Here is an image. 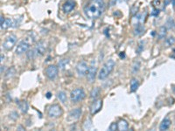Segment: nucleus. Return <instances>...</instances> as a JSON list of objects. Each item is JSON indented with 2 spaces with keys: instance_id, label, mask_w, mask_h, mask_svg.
Listing matches in <instances>:
<instances>
[{
  "instance_id": "1",
  "label": "nucleus",
  "mask_w": 175,
  "mask_h": 131,
  "mask_svg": "<svg viewBox=\"0 0 175 131\" xmlns=\"http://www.w3.org/2000/svg\"><path fill=\"white\" fill-rule=\"evenodd\" d=\"M105 3L103 0H89L84 7V14L89 19H97L103 13Z\"/></svg>"
},
{
  "instance_id": "2",
  "label": "nucleus",
  "mask_w": 175,
  "mask_h": 131,
  "mask_svg": "<svg viewBox=\"0 0 175 131\" xmlns=\"http://www.w3.org/2000/svg\"><path fill=\"white\" fill-rule=\"evenodd\" d=\"M115 65H116V63H115V61L113 59L107 60L103 64L102 67L101 68L100 72L98 74V79H101V80H102V79H105L107 78L110 74V73L113 71V69L115 67Z\"/></svg>"
},
{
  "instance_id": "3",
  "label": "nucleus",
  "mask_w": 175,
  "mask_h": 131,
  "mask_svg": "<svg viewBox=\"0 0 175 131\" xmlns=\"http://www.w3.org/2000/svg\"><path fill=\"white\" fill-rule=\"evenodd\" d=\"M86 97V94L81 87L75 88L70 94V100L73 103H77Z\"/></svg>"
},
{
  "instance_id": "4",
  "label": "nucleus",
  "mask_w": 175,
  "mask_h": 131,
  "mask_svg": "<svg viewBox=\"0 0 175 131\" xmlns=\"http://www.w3.org/2000/svg\"><path fill=\"white\" fill-rule=\"evenodd\" d=\"M63 114L62 107L58 104L52 105L48 109V116L51 118H58Z\"/></svg>"
},
{
  "instance_id": "5",
  "label": "nucleus",
  "mask_w": 175,
  "mask_h": 131,
  "mask_svg": "<svg viewBox=\"0 0 175 131\" xmlns=\"http://www.w3.org/2000/svg\"><path fill=\"white\" fill-rule=\"evenodd\" d=\"M97 74V66L95 60H93L91 62V65L89 68V72L87 74V79L90 83H93L96 79V76Z\"/></svg>"
},
{
  "instance_id": "6",
  "label": "nucleus",
  "mask_w": 175,
  "mask_h": 131,
  "mask_svg": "<svg viewBox=\"0 0 175 131\" xmlns=\"http://www.w3.org/2000/svg\"><path fill=\"white\" fill-rule=\"evenodd\" d=\"M16 42H17V37L15 35L12 34V35H9L7 38H5V39H4V41L2 46H3V47L5 50L9 51L15 46Z\"/></svg>"
},
{
  "instance_id": "7",
  "label": "nucleus",
  "mask_w": 175,
  "mask_h": 131,
  "mask_svg": "<svg viewBox=\"0 0 175 131\" xmlns=\"http://www.w3.org/2000/svg\"><path fill=\"white\" fill-rule=\"evenodd\" d=\"M75 68H76V72H77L78 75L81 77H83L88 74L89 67L88 66V64L85 61H81L76 65Z\"/></svg>"
},
{
  "instance_id": "8",
  "label": "nucleus",
  "mask_w": 175,
  "mask_h": 131,
  "mask_svg": "<svg viewBox=\"0 0 175 131\" xmlns=\"http://www.w3.org/2000/svg\"><path fill=\"white\" fill-rule=\"evenodd\" d=\"M30 43L27 39H25V40H22L21 42H19V44L18 45V47H16V54L18 55H21L25 52H27V51L29 50L30 48Z\"/></svg>"
},
{
  "instance_id": "9",
  "label": "nucleus",
  "mask_w": 175,
  "mask_h": 131,
  "mask_svg": "<svg viewBox=\"0 0 175 131\" xmlns=\"http://www.w3.org/2000/svg\"><path fill=\"white\" fill-rule=\"evenodd\" d=\"M45 73H46V76L49 79L53 80L58 75V67L54 65H51V66L47 67Z\"/></svg>"
},
{
  "instance_id": "10",
  "label": "nucleus",
  "mask_w": 175,
  "mask_h": 131,
  "mask_svg": "<svg viewBox=\"0 0 175 131\" xmlns=\"http://www.w3.org/2000/svg\"><path fill=\"white\" fill-rule=\"evenodd\" d=\"M47 43L45 41H40L34 47V52L36 53V56H43L47 50Z\"/></svg>"
},
{
  "instance_id": "11",
  "label": "nucleus",
  "mask_w": 175,
  "mask_h": 131,
  "mask_svg": "<svg viewBox=\"0 0 175 131\" xmlns=\"http://www.w3.org/2000/svg\"><path fill=\"white\" fill-rule=\"evenodd\" d=\"M75 7V2L74 0H67L62 5V10L65 13L71 12Z\"/></svg>"
},
{
  "instance_id": "12",
  "label": "nucleus",
  "mask_w": 175,
  "mask_h": 131,
  "mask_svg": "<svg viewBox=\"0 0 175 131\" xmlns=\"http://www.w3.org/2000/svg\"><path fill=\"white\" fill-rule=\"evenodd\" d=\"M102 100H95L90 107L91 115H95V114L98 113L102 109Z\"/></svg>"
},
{
  "instance_id": "13",
  "label": "nucleus",
  "mask_w": 175,
  "mask_h": 131,
  "mask_svg": "<svg viewBox=\"0 0 175 131\" xmlns=\"http://www.w3.org/2000/svg\"><path fill=\"white\" fill-rule=\"evenodd\" d=\"M81 115V108H75L73 109L70 113H69V119L70 120H73V121H75V120H78L80 118Z\"/></svg>"
},
{
  "instance_id": "14",
  "label": "nucleus",
  "mask_w": 175,
  "mask_h": 131,
  "mask_svg": "<svg viewBox=\"0 0 175 131\" xmlns=\"http://www.w3.org/2000/svg\"><path fill=\"white\" fill-rule=\"evenodd\" d=\"M171 123H172V122H171V120H170L169 118H165V119L162 121V122L160 123L159 130H167L170 128Z\"/></svg>"
},
{
  "instance_id": "15",
  "label": "nucleus",
  "mask_w": 175,
  "mask_h": 131,
  "mask_svg": "<svg viewBox=\"0 0 175 131\" xmlns=\"http://www.w3.org/2000/svg\"><path fill=\"white\" fill-rule=\"evenodd\" d=\"M166 31H167V29H166V27L165 26L159 27V29H158V32H157V37H158V39H165V37L166 36Z\"/></svg>"
},
{
  "instance_id": "16",
  "label": "nucleus",
  "mask_w": 175,
  "mask_h": 131,
  "mask_svg": "<svg viewBox=\"0 0 175 131\" xmlns=\"http://www.w3.org/2000/svg\"><path fill=\"white\" fill-rule=\"evenodd\" d=\"M130 91L131 92H135L138 86H139V83H138V80L136 78H132L130 82Z\"/></svg>"
},
{
  "instance_id": "17",
  "label": "nucleus",
  "mask_w": 175,
  "mask_h": 131,
  "mask_svg": "<svg viewBox=\"0 0 175 131\" xmlns=\"http://www.w3.org/2000/svg\"><path fill=\"white\" fill-rule=\"evenodd\" d=\"M145 31V27L143 26V25H138L136 26V28L134 30V34L136 36H140L144 33Z\"/></svg>"
},
{
  "instance_id": "18",
  "label": "nucleus",
  "mask_w": 175,
  "mask_h": 131,
  "mask_svg": "<svg viewBox=\"0 0 175 131\" xmlns=\"http://www.w3.org/2000/svg\"><path fill=\"white\" fill-rule=\"evenodd\" d=\"M118 130H128V129H129V125H128V123H127V122L125 121V120H121L118 123Z\"/></svg>"
},
{
  "instance_id": "19",
  "label": "nucleus",
  "mask_w": 175,
  "mask_h": 131,
  "mask_svg": "<svg viewBox=\"0 0 175 131\" xmlns=\"http://www.w3.org/2000/svg\"><path fill=\"white\" fill-rule=\"evenodd\" d=\"M57 97H58V99L60 101V102H61V103L66 104V102H67V95H66L65 92H63V91H60V92L57 94Z\"/></svg>"
},
{
  "instance_id": "20",
  "label": "nucleus",
  "mask_w": 175,
  "mask_h": 131,
  "mask_svg": "<svg viewBox=\"0 0 175 131\" xmlns=\"http://www.w3.org/2000/svg\"><path fill=\"white\" fill-rule=\"evenodd\" d=\"M12 24H13V21H12V19H4L3 25L1 26V29L2 30H5V29L11 27V26H12Z\"/></svg>"
},
{
  "instance_id": "21",
  "label": "nucleus",
  "mask_w": 175,
  "mask_h": 131,
  "mask_svg": "<svg viewBox=\"0 0 175 131\" xmlns=\"http://www.w3.org/2000/svg\"><path fill=\"white\" fill-rule=\"evenodd\" d=\"M175 43V38L174 37H168L166 40H165V46L166 47H172Z\"/></svg>"
},
{
  "instance_id": "22",
  "label": "nucleus",
  "mask_w": 175,
  "mask_h": 131,
  "mask_svg": "<svg viewBox=\"0 0 175 131\" xmlns=\"http://www.w3.org/2000/svg\"><path fill=\"white\" fill-rule=\"evenodd\" d=\"M19 109L21 110L22 113H26L28 111V104L25 101L19 103Z\"/></svg>"
},
{
  "instance_id": "23",
  "label": "nucleus",
  "mask_w": 175,
  "mask_h": 131,
  "mask_svg": "<svg viewBox=\"0 0 175 131\" xmlns=\"http://www.w3.org/2000/svg\"><path fill=\"white\" fill-rule=\"evenodd\" d=\"M68 63H69V60H68V59H60V60L59 61V67H60L61 70H64V69L67 67V66L68 65Z\"/></svg>"
},
{
  "instance_id": "24",
  "label": "nucleus",
  "mask_w": 175,
  "mask_h": 131,
  "mask_svg": "<svg viewBox=\"0 0 175 131\" xmlns=\"http://www.w3.org/2000/svg\"><path fill=\"white\" fill-rule=\"evenodd\" d=\"M99 94H100V88H99V87H96V88H94V89L91 91V93H90V97H91L92 99H97V98L98 97Z\"/></svg>"
},
{
  "instance_id": "25",
  "label": "nucleus",
  "mask_w": 175,
  "mask_h": 131,
  "mask_svg": "<svg viewBox=\"0 0 175 131\" xmlns=\"http://www.w3.org/2000/svg\"><path fill=\"white\" fill-rule=\"evenodd\" d=\"M14 74H15V68L11 67V68H9L8 71L6 72V74H5V78H11V77H12Z\"/></svg>"
},
{
  "instance_id": "26",
  "label": "nucleus",
  "mask_w": 175,
  "mask_h": 131,
  "mask_svg": "<svg viewBox=\"0 0 175 131\" xmlns=\"http://www.w3.org/2000/svg\"><path fill=\"white\" fill-rule=\"evenodd\" d=\"M26 56L29 59H32L36 57V53L34 52V50H28L27 53H26Z\"/></svg>"
},
{
  "instance_id": "27",
  "label": "nucleus",
  "mask_w": 175,
  "mask_h": 131,
  "mask_svg": "<svg viewBox=\"0 0 175 131\" xmlns=\"http://www.w3.org/2000/svg\"><path fill=\"white\" fill-rule=\"evenodd\" d=\"M166 26H168L170 29H174L175 28V22L174 20L173 19H169L168 20H167V22H166Z\"/></svg>"
},
{
  "instance_id": "28",
  "label": "nucleus",
  "mask_w": 175,
  "mask_h": 131,
  "mask_svg": "<svg viewBox=\"0 0 175 131\" xmlns=\"http://www.w3.org/2000/svg\"><path fill=\"white\" fill-rule=\"evenodd\" d=\"M139 67H140V63L138 61V62H135L133 67H132V72L133 73H137L138 70H139Z\"/></svg>"
},
{
  "instance_id": "29",
  "label": "nucleus",
  "mask_w": 175,
  "mask_h": 131,
  "mask_svg": "<svg viewBox=\"0 0 175 131\" xmlns=\"http://www.w3.org/2000/svg\"><path fill=\"white\" fill-rule=\"evenodd\" d=\"M117 129H118V124H117V123H116V122L111 123V125L109 127V130H111V131L117 130Z\"/></svg>"
},
{
  "instance_id": "30",
  "label": "nucleus",
  "mask_w": 175,
  "mask_h": 131,
  "mask_svg": "<svg viewBox=\"0 0 175 131\" xmlns=\"http://www.w3.org/2000/svg\"><path fill=\"white\" fill-rule=\"evenodd\" d=\"M4 17L1 15V26L3 25V23H4Z\"/></svg>"
},
{
  "instance_id": "31",
  "label": "nucleus",
  "mask_w": 175,
  "mask_h": 131,
  "mask_svg": "<svg viewBox=\"0 0 175 131\" xmlns=\"http://www.w3.org/2000/svg\"><path fill=\"white\" fill-rule=\"evenodd\" d=\"M47 98H48V99H50V98H51V93H48V94H47Z\"/></svg>"
},
{
  "instance_id": "32",
  "label": "nucleus",
  "mask_w": 175,
  "mask_h": 131,
  "mask_svg": "<svg viewBox=\"0 0 175 131\" xmlns=\"http://www.w3.org/2000/svg\"><path fill=\"white\" fill-rule=\"evenodd\" d=\"M173 92L174 93V94H175V85L174 86H173Z\"/></svg>"
},
{
  "instance_id": "33",
  "label": "nucleus",
  "mask_w": 175,
  "mask_h": 131,
  "mask_svg": "<svg viewBox=\"0 0 175 131\" xmlns=\"http://www.w3.org/2000/svg\"><path fill=\"white\" fill-rule=\"evenodd\" d=\"M173 4H174V7L175 8V0H173Z\"/></svg>"
}]
</instances>
